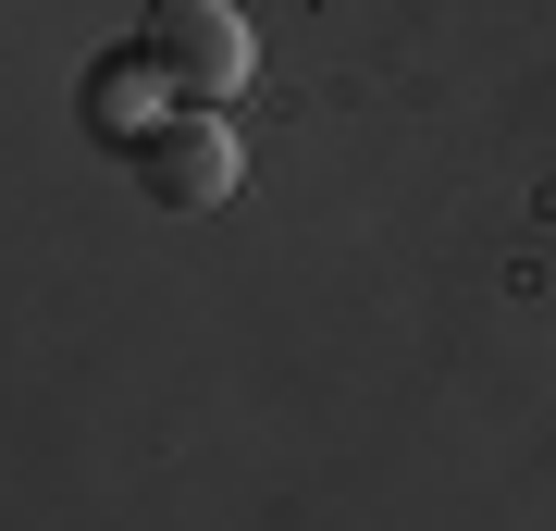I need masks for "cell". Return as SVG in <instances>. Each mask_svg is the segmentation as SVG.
I'll return each mask as SVG.
<instances>
[{
    "mask_svg": "<svg viewBox=\"0 0 556 531\" xmlns=\"http://www.w3.org/2000/svg\"><path fill=\"white\" fill-rule=\"evenodd\" d=\"M137 50L161 62V87H174L186 112H223V99H248V75H260V38H248L236 0H149Z\"/></svg>",
    "mask_w": 556,
    "mask_h": 531,
    "instance_id": "cell-1",
    "label": "cell"
},
{
    "mask_svg": "<svg viewBox=\"0 0 556 531\" xmlns=\"http://www.w3.org/2000/svg\"><path fill=\"white\" fill-rule=\"evenodd\" d=\"M137 186L161 211H223V198H236V124L223 112H161L137 137Z\"/></svg>",
    "mask_w": 556,
    "mask_h": 531,
    "instance_id": "cell-2",
    "label": "cell"
},
{
    "mask_svg": "<svg viewBox=\"0 0 556 531\" xmlns=\"http://www.w3.org/2000/svg\"><path fill=\"white\" fill-rule=\"evenodd\" d=\"M161 112H186V99H174V87H161V62H149V50H137V62H124V50H112V62H100V75H87V124H100V137H112V149H137V137H149V124H161Z\"/></svg>",
    "mask_w": 556,
    "mask_h": 531,
    "instance_id": "cell-3",
    "label": "cell"
}]
</instances>
